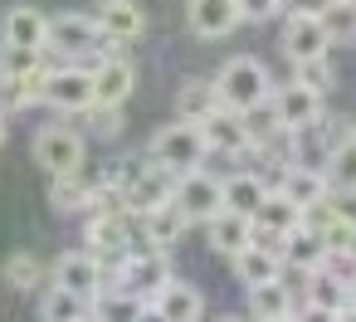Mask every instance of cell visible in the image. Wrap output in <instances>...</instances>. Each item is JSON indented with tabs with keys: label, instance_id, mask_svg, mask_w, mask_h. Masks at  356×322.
I'll use <instances>...</instances> for the list:
<instances>
[{
	"label": "cell",
	"instance_id": "6da1fadb",
	"mask_svg": "<svg viewBox=\"0 0 356 322\" xmlns=\"http://www.w3.org/2000/svg\"><path fill=\"white\" fill-rule=\"evenodd\" d=\"M122 40H108L98 15H49V54L59 59H98V54H118Z\"/></svg>",
	"mask_w": 356,
	"mask_h": 322
},
{
	"label": "cell",
	"instance_id": "7a4b0ae2",
	"mask_svg": "<svg viewBox=\"0 0 356 322\" xmlns=\"http://www.w3.org/2000/svg\"><path fill=\"white\" fill-rule=\"evenodd\" d=\"M215 88H220V103L234 108V113H254V108H268V93H273V79L259 59L239 54L229 59L220 74H215Z\"/></svg>",
	"mask_w": 356,
	"mask_h": 322
},
{
	"label": "cell",
	"instance_id": "3957f363",
	"mask_svg": "<svg viewBox=\"0 0 356 322\" xmlns=\"http://www.w3.org/2000/svg\"><path fill=\"white\" fill-rule=\"evenodd\" d=\"M147 156L171 166V171H195L205 156H210V142H205V127L191 122V118H176L171 127H161L152 142H147Z\"/></svg>",
	"mask_w": 356,
	"mask_h": 322
},
{
	"label": "cell",
	"instance_id": "277c9868",
	"mask_svg": "<svg viewBox=\"0 0 356 322\" xmlns=\"http://www.w3.org/2000/svg\"><path fill=\"white\" fill-rule=\"evenodd\" d=\"M113 181L122 186V200H127V210H132V215H142V210H152V205H161V200H171V195H176V181H181V171H171V166H161V161H152V166H142V161H127V166H122Z\"/></svg>",
	"mask_w": 356,
	"mask_h": 322
},
{
	"label": "cell",
	"instance_id": "5b68a950",
	"mask_svg": "<svg viewBox=\"0 0 356 322\" xmlns=\"http://www.w3.org/2000/svg\"><path fill=\"white\" fill-rule=\"evenodd\" d=\"M44 103L54 108V113H64V118H83L93 103H98V88H93V69H83V64H59V69H49L44 74Z\"/></svg>",
	"mask_w": 356,
	"mask_h": 322
},
{
	"label": "cell",
	"instance_id": "8992f818",
	"mask_svg": "<svg viewBox=\"0 0 356 322\" xmlns=\"http://www.w3.org/2000/svg\"><path fill=\"white\" fill-rule=\"evenodd\" d=\"M83 244H88L108 268H118V264L137 249V220H132V215H118V210H93L88 225H83Z\"/></svg>",
	"mask_w": 356,
	"mask_h": 322
},
{
	"label": "cell",
	"instance_id": "52a82bcc",
	"mask_svg": "<svg viewBox=\"0 0 356 322\" xmlns=\"http://www.w3.org/2000/svg\"><path fill=\"white\" fill-rule=\"evenodd\" d=\"M54 283H64V288L83 293V298L98 307V298L113 288V268H108L93 249H69V254H59V259H54Z\"/></svg>",
	"mask_w": 356,
	"mask_h": 322
},
{
	"label": "cell",
	"instance_id": "ba28073f",
	"mask_svg": "<svg viewBox=\"0 0 356 322\" xmlns=\"http://www.w3.org/2000/svg\"><path fill=\"white\" fill-rule=\"evenodd\" d=\"M83 156H88V147H83V132H79V127H69V122H49V127L35 132V161H40L49 176L79 171Z\"/></svg>",
	"mask_w": 356,
	"mask_h": 322
},
{
	"label": "cell",
	"instance_id": "9c48e42d",
	"mask_svg": "<svg viewBox=\"0 0 356 322\" xmlns=\"http://www.w3.org/2000/svg\"><path fill=\"white\" fill-rule=\"evenodd\" d=\"M132 220H137V249H176L186 239V230H191V215L181 210L176 195L152 205V210H142V215H132Z\"/></svg>",
	"mask_w": 356,
	"mask_h": 322
},
{
	"label": "cell",
	"instance_id": "30bf717a",
	"mask_svg": "<svg viewBox=\"0 0 356 322\" xmlns=\"http://www.w3.org/2000/svg\"><path fill=\"white\" fill-rule=\"evenodd\" d=\"M113 283L152 303V293H156L161 283H171V259H166V249H132V254L113 268Z\"/></svg>",
	"mask_w": 356,
	"mask_h": 322
},
{
	"label": "cell",
	"instance_id": "8fae6325",
	"mask_svg": "<svg viewBox=\"0 0 356 322\" xmlns=\"http://www.w3.org/2000/svg\"><path fill=\"white\" fill-rule=\"evenodd\" d=\"M302 307L317 312V317H346V312H356L351 278H341V268H332V264L312 268L307 273V288H302Z\"/></svg>",
	"mask_w": 356,
	"mask_h": 322
},
{
	"label": "cell",
	"instance_id": "7c38bea8",
	"mask_svg": "<svg viewBox=\"0 0 356 322\" xmlns=\"http://www.w3.org/2000/svg\"><path fill=\"white\" fill-rule=\"evenodd\" d=\"M176 200H181V210L191 215V225H205V220H215V215L225 210V181H215L205 166L181 171V181H176Z\"/></svg>",
	"mask_w": 356,
	"mask_h": 322
},
{
	"label": "cell",
	"instance_id": "4fadbf2b",
	"mask_svg": "<svg viewBox=\"0 0 356 322\" xmlns=\"http://www.w3.org/2000/svg\"><path fill=\"white\" fill-rule=\"evenodd\" d=\"M278 49L288 54V64L317 59V54L332 49V35H327L322 15H298V10H288V20H283V30H278Z\"/></svg>",
	"mask_w": 356,
	"mask_h": 322
},
{
	"label": "cell",
	"instance_id": "5bb4252c",
	"mask_svg": "<svg viewBox=\"0 0 356 322\" xmlns=\"http://www.w3.org/2000/svg\"><path fill=\"white\" fill-rule=\"evenodd\" d=\"M268 108H273V118H278V127L293 137L298 127H307V122H317L322 118V93H312L307 83H283V88H273L268 93Z\"/></svg>",
	"mask_w": 356,
	"mask_h": 322
},
{
	"label": "cell",
	"instance_id": "9a60e30c",
	"mask_svg": "<svg viewBox=\"0 0 356 322\" xmlns=\"http://www.w3.org/2000/svg\"><path fill=\"white\" fill-rule=\"evenodd\" d=\"M205 142H210V152H225V156H244V152H254L259 142H254V127H249V118L244 113H234V108H215L205 122Z\"/></svg>",
	"mask_w": 356,
	"mask_h": 322
},
{
	"label": "cell",
	"instance_id": "2e32d148",
	"mask_svg": "<svg viewBox=\"0 0 356 322\" xmlns=\"http://www.w3.org/2000/svg\"><path fill=\"white\" fill-rule=\"evenodd\" d=\"M103 181L108 176H88L83 166L79 171H64V176H49V205L59 215H88L93 200H98V191H103Z\"/></svg>",
	"mask_w": 356,
	"mask_h": 322
},
{
	"label": "cell",
	"instance_id": "e0dca14e",
	"mask_svg": "<svg viewBox=\"0 0 356 322\" xmlns=\"http://www.w3.org/2000/svg\"><path fill=\"white\" fill-rule=\"evenodd\" d=\"M186 20L200 40H225L244 25L239 0H186Z\"/></svg>",
	"mask_w": 356,
	"mask_h": 322
},
{
	"label": "cell",
	"instance_id": "ac0fdd59",
	"mask_svg": "<svg viewBox=\"0 0 356 322\" xmlns=\"http://www.w3.org/2000/svg\"><path fill=\"white\" fill-rule=\"evenodd\" d=\"M147 312L161 317V322H200V317H205V298H200V288L171 278V283H161V288L152 293Z\"/></svg>",
	"mask_w": 356,
	"mask_h": 322
},
{
	"label": "cell",
	"instance_id": "d6986e66",
	"mask_svg": "<svg viewBox=\"0 0 356 322\" xmlns=\"http://www.w3.org/2000/svg\"><path fill=\"white\" fill-rule=\"evenodd\" d=\"M0 40L20 49H49V15L40 6H10L0 20Z\"/></svg>",
	"mask_w": 356,
	"mask_h": 322
},
{
	"label": "cell",
	"instance_id": "ffe728a7",
	"mask_svg": "<svg viewBox=\"0 0 356 322\" xmlns=\"http://www.w3.org/2000/svg\"><path fill=\"white\" fill-rule=\"evenodd\" d=\"M93 88H98V103H127L132 88H137V69L132 59L118 49V54H98L93 64Z\"/></svg>",
	"mask_w": 356,
	"mask_h": 322
},
{
	"label": "cell",
	"instance_id": "44dd1931",
	"mask_svg": "<svg viewBox=\"0 0 356 322\" xmlns=\"http://www.w3.org/2000/svg\"><path fill=\"white\" fill-rule=\"evenodd\" d=\"M205 230H210V249L225 254V259H234L239 249L254 244V215H244V210H234V205H225L215 220H205Z\"/></svg>",
	"mask_w": 356,
	"mask_h": 322
},
{
	"label": "cell",
	"instance_id": "7402d4cb",
	"mask_svg": "<svg viewBox=\"0 0 356 322\" xmlns=\"http://www.w3.org/2000/svg\"><path fill=\"white\" fill-rule=\"evenodd\" d=\"M278 191H283L288 200H298V205L307 210V205H317L322 195H332V181H327V171H322V166H307V161H288V166L278 171Z\"/></svg>",
	"mask_w": 356,
	"mask_h": 322
},
{
	"label": "cell",
	"instance_id": "603a6c76",
	"mask_svg": "<svg viewBox=\"0 0 356 322\" xmlns=\"http://www.w3.org/2000/svg\"><path fill=\"white\" fill-rule=\"evenodd\" d=\"M327 259H332V244L322 239V230H312V225L288 230V239H283V268L312 273V268H322Z\"/></svg>",
	"mask_w": 356,
	"mask_h": 322
},
{
	"label": "cell",
	"instance_id": "cb8c5ba5",
	"mask_svg": "<svg viewBox=\"0 0 356 322\" xmlns=\"http://www.w3.org/2000/svg\"><path fill=\"white\" fill-rule=\"evenodd\" d=\"M98 25H103L108 40L132 45V40L147 35V10L137 6V0H103V6H98Z\"/></svg>",
	"mask_w": 356,
	"mask_h": 322
},
{
	"label": "cell",
	"instance_id": "d4e9b609",
	"mask_svg": "<svg viewBox=\"0 0 356 322\" xmlns=\"http://www.w3.org/2000/svg\"><path fill=\"white\" fill-rule=\"evenodd\" d=\"M293 307H298V298L283 278H268V283L249 288V317H259V322H283Z\"/></svg>",
	"mask_w": 356,
	"mask_h": 322
},
{
	"label": "cell",
	"instance_id": "484cf974",
	"mask_svg": "<svg viewBox=\"0 0 356 322\" xmlns=\"http://www.w3.org/2000/svg\"><path fill=\"white\" fill-rule=\"evenodd\" d=\"M229 264H234V278H239L244 288H254V283H268V278H283V254H273V249H264V244H249V249H239Z\"/></svg>",
	"mask_w": 356,
	"mask_h": 322
},
{
	"label": "cell",
	"instance_id": "4316f807",
	"mask_svg": "<svg viewBox=\"0 0 356 322\" xmlns=\"http://www.w3.org/2000/svg\"><path fill=\"white\" fill-rule=\"evenodd\" d=\"M0 278H6L15 293H40V288L54 283V268H44L40 254H10L6 268H0Z\"/></svg>",
	"mask_w": 356,
	"mask_h": 322
},
{
	"label": "cell",
	"instance_id": "83f0119b",
	"mask_svg": "<svg viewBox=\"0 0 356 322\" xmlns=\"http://www.w3.org/2000/svg\"><path fill=\"white\" fill-rule=\"evenodd\" d=\"M49 74V69H44ZM44 74H0V113H25L30 103H44Z\"/></svg>",
	"mask_w": 356,
	"mask_h": 322
},
{
	"label": "cell",
	"instance_id": "f1b7e54d",
	"mask_svg": "<svg viewBox=\"0 0 356 322\" xmlns=\"http://www.w3.org/2000/svg\"><path fill=\"white\" fill-rule=\"evenodd\" d=\"M215 108H220V88H215V79H186V83L176 88V113H181V118L205 122Z\"/></svg>",
	"mask_w": 356,
	"mask_h": 322
},
{
	"label": "cell",
	"instance_id": "f546056e",
	"mask_svg": "<svg viewBox=\"0 0 356 322\" xmlns=\"http://www.w3.org/2000/svg\"><path fill=\"white\" fill-rule=\"evenodd\" d=\"M88 312H93V303L83 293L64 288V283H49L44 298H40V317H49V322H83Z\"/></svg>",
	"mask_w": 356,
	"mask_h": 322
},
{
	"label": "cell",
	"instance_id": "4dcf8cb0",
	"mask_svg": "<svg viewBox=\"0 0 356 322\" xmlns=\"http://www.w3.org/2000/svg\"><path fill=\"white\" fill-rule=\"evenodd\" d=\"M254 225H264V230H278V234H288V230H298L302 225V205L298 200H288L278 186L264 195V205H259V215H254Z\"/></svg>",
	"mask_w": 356,
	"mask_h": 322
},
{
	"label": "cell",
	"instance_id": "1f68e13d",
	"mask_svg": "<svg viewBox=\"0 0 356 322\" xmlns=\"http://www.w3.org/2000/svg\"><path fill=\"white\" fill-rule=\"evenodd\" d=\"M327 181L337 195H356V132H346L327 156Z\"/></svg>",
	"mask_w": 356,
	"mask_h": 322
},
{
	"label": "cell",
	"instance_id": "d6a6232c",
	"mask_svg": "<svg viewBox=\"0 0 356 322\" xmlns=\"http://www.w3.org/2000/svg\"><path fill=\"white\" fill-rule=\"evenodd\" d=\"M268 191H273V186H264V176L234 171V176L225 181V205H234V210H244V215H259V205H264Z\"/></svg>",
	"mask_w": 356,
	"mask_h": 322
},
{
	"label": "cell",
	"instance_id": "836d02e7",
	"mask_svg": "<svg viewBox=\"0 0 356 322\" xmlns=\"http://www.w3.org/2000/svg\"><path fill=\"white\" fill-rule=\"evenodd\" d=\"M293 79H298V83H307V88H312V93H322V98L337 88V69H332V59H327V54H317V59H298V64H293Z\"/></svg>",
	"mask_w": 356,
	"mask_h": 322
},
{
	"label": "cell",
	"instance_id": "e575fe53",
	"mask_svg": "<svg viewBox=\"0 0 356 322\" xmlns=\"http://www.w3.org/2000/svg\"><path fill=\"white\" fill-rule=\"evenodd\" d=\"M322 25H327V35H332V45L341 40H356V0H332V6L322 10Z\"/></svg>",
	"mask_w": 356,
	"mask_h": 322
},
{
	"label": "cell",
	"instance_id": "d590c367",
	"mask_svg": "<svg viewBox=\"0 0 356 322\" xmlns=\"http://www.w3.org/2000/svg\"><path fill=\"white\" fill-rule=\"evenodd\" d=\"M44 54L49 49H20V45H6L0 49V74H44Z\"/></svg>",
	"mask_w": 356,
	"mask_h": 322
},
{
	"label": "cell",
	"instance_id": "8d00e7d4",
	"mask_svg": "<svg viewBox=\"0 0 356 322\" xmlns=\"http://www.w3.org/2000/svg\"><path fill=\"white\" fill-rule=\"evenodd\" d=\"M83 122H88L103 142H113V137H122V103H93V108L83 113Z\"/></svg>",
	"mask_w": 356,
	"mask_h": 322
},
{
	"label": "cell",
	"instance_id": "74e56055",
	"mask_svg": "<svg viewBox=\"0 0 356 322\" xmlns=\"http://www.w3.org/2000/svg\"><path fill=\"white\" fill-rule=\"evenodd\" d=\"M239 10H244V20H273L278 10H283V0H239Z\"/></svg>",
	"mask_w": 356,
	"mask_h": 322
},
{
	"label": "cell",
	"instance_id": "f35d334b",
	"mask_svg": "<svg viewBox=\"0 0 356 322\" xmlns=\"http://www.w3.org/2000/svg\"><path fill=\"white\" fill-rule=\"evenodd\" d=\"M332 0H283V10H298V15H322Z\"/></svg>",
	"mask_w": 356,
	"mask_h": 322
},
{
	"label": "cell",
	"instance_id": "ab89813d",
	"mask_svg": "<svg viewBox=\"0 0 356 322\" xmlns=\"http://www.w3.org/2000/svg\"><path fill=\"white\" fill-rule=\"evenodd\" d=\"M341 254H346V259H351V264H356V230H351V244H346V249H341Z\"/></svg>",
	"mask_w": 356,
	"mask_h": 322
},
{
	"label": "cell",
	"instance_id": "60d3db41",
	"mask_svg": "<svg viewBox=\"0 0 356 322\" xmlns=\"http://www.w3.org/2000/svg\"><path fill=\"white\" fill-rule=\"evenodd\" d=\"M0 147H6V113H0Z\"/></svg>",
	"mask_w": 356,
	"mask_h": 322
},
{
	"label": "cell",
	"instance_id": "b9f144b4",
	"mask_svg": "<svg viewBox=\"0 0 356 322\" xmlns=\"http://www.w3.org/2000/svg\"><path fill=\"white\" fill-rule=\"evenodd\" d=\"M351 303H356V273H351Z\"/></svg>",
	"mask_w": 356,
	"mask_h": 322
}]
</instances>
